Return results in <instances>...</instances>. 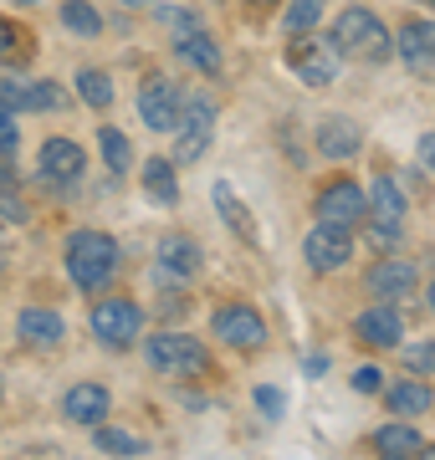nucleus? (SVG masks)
Segmentation results:
<instances>
[{"mask_svg":"<svg viewBox=\"0 0 435 460\" xmlns=\"http://www.w3.org/2000/svg\"><path fill=\"white\" fill-rule=\"evenodd\" d=\"M62 414H67L72 425H102V414H108V389H102V384H77V389H67Z\"/></svg>","mask_w":435,"mask_h":460,"instance_id":"obj_19","label":"nucleus"},{"mask_svg":"<svg viewBox=\"0 0 435 460\" xmlns=\"http://www.w3.org/2000/svg\"><path fill=\"white\" fill-rule=\"evenodd\" d=\"M174 51H180L190 66H200L205 77H216V72H220V47L200 31V26H195V31H184V36H174Z\"/></svg>","mask_w":435,"mask_h":460,"instance_id":"obj_20","label":"nucleus"},{"mask_svg":"<svg viewBox=\"0 0 435 460\" xmlns=\"http://www.w3.org/2000/svg\"><path fill=\"white\" fill-rule=\"evenodd\" d=\"M200 271V246L190 235H164L159 241V261H154V277L159 281H190Z\"/></svg>","mask_w":435,"mask_h":460,"instance_id":"obj_15","label":"nucleus"},{"mask_svg":"<svg viewBox=\"0 0 435 460\" xmlns=\"http://www.w3.org/2000/svg\"><path fill=\"white\" fill-rule=\"evenodd\" d=\"M98 144H102V159H108L113 174H123V169L134 164V148H129V138H123L118 128H98Z\"/></svg>","mask_w":435,"mask_h":460,"instance_id":"obj_28","label":"nucleus"},{"mask_svg":"<svg viewBox=\"0 0 435 460\" xmlns=\"http://www.w3.org/2000/svg\"><path fill=\"white\" fill-rule=\"evenodd\" d=\"M343 57H364V62H389L395 57V41H389L385 21L364 11V5H349V11H338L333 21V36H328Z\"/></svg>","mask_w":435,"mask_h":460,"instance_id":"obj_2","label":"nucleus"},{"mask_svg":"<svg viewBox=\"0 0 435 460\" xmlns=\"http://www.w3.org/2000/svg\"><path fill=\"white\" fill-rule=\"evenodd\" d=\"M425 302H431V313H435V281H431V287H425Z\"/></svg>","mask_w":435,"mask_h":460,"instance_id":"obj_39","label":"nucleus"},{"mask_svg":"<svg viewBox=\"0 0 435 460\" xmlns=\"http://www.w3.org/2000/svg\"><path fill=\"white\" fill-rule=\"evenodd\" d=\"M353 332H359V343H368V348H395V343H400V332H404V323H400V313L385 302V307H368V313H359Z\"/></svg>","mask_w":435,"mask_h":460,"instance_id":"obj_17","label":"nucleus"},{"mask_svg":"<svg viewBox=\"0 0 435 460\" xmlns=\"http://www.w3.org/2000/svg\"><path fill=\"white\" fill-rule=\"evenodd\" d=\"M118 271V241L108 230H72L67 235V277L83 292H102Z\"/></svg>","mask_w":435,"mask_h":460,"instance_id":"obj_1","label":"nucleus"},{"mask_svg":"<svg viewBox=\"0 0 435 460\" xmlns=\"http://www.w3.org/2000/svg\"><path fill=\"white\" fill-rule=\"evenodd\" d=\"M83 169H87L83 144H72V138H47V144H41V180L47 184L77 190V184H83Z\"/></svg>","mask_w":435,"mask_h":460,"instance_id":"obj_8","label":"nucleus"},{"mask_svg":"<svg viewBox=\"0 0 435 460\" xmlns=\"http://www.w3.org/2000/svg\"><path fill=\"white\" fill-rule=\"evenodd\" d=\"M0 271H5V246H0Z\"/></svg>","mask_w":435,"mask_h":460,"instance_id":"obj_41","label":"nucleus"},{"mask_svg":"<svg viewBox=\"0 0 435 460\" xmlns=\"http://www.w3.org/2000/svg\"><path fill=\"white\" fill-rule=\"evenodd\" d=\"M16 5H36V0H16Z\"/></svg>","mask_w":435,"mask_h":460,"instance_id":"obj_43","label":"nucleus"},{"mask_svg":"<svg viewBox=\"0 0 435 460\" xmlns=\"http://www.w3.org/2000/svg\"><path fill=\"white\" fill-rule=\"evenodd\" d=\"M252 5H277V0H252Z\"/></svg>","mask_w":435,"mask_h":460,"instance_id":"obj_42","label":"nucleus"},{"mask_svg":"<svg viewBox=\"0 0 435 460\" xmlns=\"http://www.w3.org/2000/svg\"><path fill=\"white\" fill-rule=\"evenodd\" d=\"M395 51L410 66H435V21H404L395 36Z\"/></svg>","mask_w":435,"mask_h":460,"instance_id":"obj_18","label":"nucleus"},{"mask_svg":"<svg viewBox=\"0 0 435 460\" xmlns=\"http://www.w3.org/2000/svg\"><path fill=\"white\" fill-rule=\"evenodd\" d=\"M374 450H379V456H420V450H425V440H420V429L415 425H385L379 429V435H374Z\"/></svg>","mask_w":435,"mask_h":460,"instance_id":"obj_22","label":"nucleus"},{"mask_svg":"<svg viewBox=\"0 0 435 460\" xmlns=\"http://www.w3.org/2000/svg\"><path fill=\"white\" fill-rule=\"evenodd\" d=\"M364 220L368 226H385V230H404V195H400V184L389 180V174H379V180L368 184Z\"/></svg>","mask_w":435,"mask_h":460,"instance_id":"obj_14","label":"nucleus"},{"mask_svg":"<svg viewBox=\"0 0 435 460\" xmlns=\"http://www.w3.org/2000/svg\"><path fill=\"white\" fill-rule=\"evenodd\" d=\"M62 26L77 36H98L102 31V16L93 11V0H62Z\"/></svg>","mask_w":435,"mask_h":460,"instance_id":"obj_26","label":"nucleus"},{"mask_svg":"<svg viewBox=\"0 0 435 460\" xmlns=\"http://www.w3.org/2000/svg\"><path fill=\"white\" fill-rule=\"evenodd\" d=\"M302 256H307L313 271H338V266H349V256H353V235L343 226L318 220V230H307V241H302Z\"/></svg>","mask_w":435,"mask_h":460,"instance_id":"obj_9","label":"nucleus"},{"mask_svg":"<svg viewBox=\"0 0 435 460\" xmlns=\"http://www.w3.org/2000/svg\"><path fill=\"white\" fill-rule=\"evenodd\" d=\"M313 144H318L323 159H353V154L364 148V128H359L353 118L333 113V118H323L318 128H313Z\"/></svg>","mask_w":435,"mask_h":460,"instance_id":"obj_13","label":"nucleus"},{"mask_svg":"<svg viewBox=\"0 0 435 460\" xmlns=\"http://www.w3.org/2000/svg\"><path fill=\"white\" fill-rule=\"evenodd\" d=\"M415 281H420L415 261H404V256H385V261L368 266L364 287H368L374 296H385V302H400L404 292H415Z\"/></svg>","mask_w":435,"mask_h":460,"instance_id":"obj_12","label":"nucleus"},{"mask_svg":"<svg viewBox=\"0 0 435 460\" xmlns=\"http://www.w3.org/2000/svg\"><path fill=\"white\" fill-rule=\"evenodd\" d=\"M0 220H11V226H26L31 210H26V199L11 195V184H0Z\"/></svg>","mask_w":435,"mask_h":460,"instance_id":"obj_33","label":"nucleus"},{"mask_svg":"<svg viewBox=\"0 0 435 460\" xmlns=\"http://www.w3.org/2000/svg\"><path fill=\"white\" fill-rule=\"evenodd\" d=\"M93 440H98V450H108V456H149V440H138V435L113 429V425H93Z\"/></svg>","mask_w":435,"mask_h":460,"instance_id":"obj_24","label":"nucleus"},{"mask_svg":"<svg viewBox=\"0 0 435 460\" xmlns=\"http://www.w3.org/2000/svg\"><path fill=\"white\" fill-rule=\"evenodd\" d=\"M385 404H389V414H425L435 404V394H431V384L425 378H404V384H395V389H385Z\"/></svg>","mask_w":435,"mask_h":460,"instance_id":"obj_21","label":"nucleus"},{"mask_svg":"<svg viewBox=\"0 0 435 460\" xmlns=\"http://www.w3.org/2000/svg\"><path fill=\"white\" fill-rule=\"evenodd\" d=\"M144 353H149L154 374H169V378H195V374L210 368L205 343H200V338H190V332H154Z\"/></svg>","mask_w":435,"mask_h":460,"instance_id":"obj_3","label":"nucleus"},{"mask_svg":"<svg viewBox=\"0 0 435 460\" xmlns=\"http://www.w3.org/2000/svg\"><path fill=\"white\" fill-rule=\"evenodd\" d=\"M77 98L87 102V108H108L113 102V77L108 72H98V66H87V72H77Z\"/></svg>","mask_w":435,"mask_h":460,"instance_id":"obj_25","label":"nucleus"},{"mask_svg":"<svg viewBox=\"0 0 435 460\" xmlns=\"http://www.w3.org/2000/svg\"><path fill=\"white\" fill-rule=\"evenodd\" d=\"M431 5H435V0H431Z\"/></svg>","mask_w":435,"mask_h":460,"instance_id":"obj_44","label":"nucleus"},{"mask_svg":"<svg viewBox=\"0 0 435 460\" xmlns=\"http://www.w3.org/2000/svg\"><path fill=\"white\" fill-rule=\"evenodd\" d=\"M138 118H144V128H154V133L180 128V83H169V77H144V87H138Z\"/></svg>","mask_w":435,"mask_h":460,"instance_id":"obj_7","label":"nucleus"},{"mask_svg":"<svg viewBox=\"0 0 435 460\" xmlns=\"http://www.w3.org/2000/svg\"><path fill=\"white\" fill-rule=\"evenodd\" d=\"M0 148L5 154L16 148V108H5V102H0Z\"/></svg>","mask_w":435,"mask_h":460,"instance_id":"obj_37","label":"nucleus"},{"mask_svg":"<svg viewBox=\"0 0 435 460\" xmlns=\"http://www.w3.org/2000/svg\"><path fill=\"white\" fill-rule=\"evenodd\" d=\"M256 410L267 414V420H282V410H287L282 389H271V384H262V389H256Z\"/></svg>","mask_w":435,"mask_h":460,"instance_id":"obj_35","label":"nucleus"},{"mask_svg":"<svg viewBox=\"0 0 435 460\" xmlns=\"http://www.w3.org/2000/svg\"><path fill=\"white\" fill-rule=\"evenodd\" d=\"M318 220H328V226H364V190L353 180H333V184H323L318 190Z\"/></svg>","mask_w":435,"mask_h":460,"instance_id":"obj_10","label":"nucleus"},{"mask_svg":"<svg viewBox=\"0 0 435 460\" xmlns=\"http://www.w3.org/2000/svg\"><path fill=\"white\" fill-rule=\"evenodd\" d=\"M21 108H26V113H51V108H62V93H57V83H21L16 113Z\"/></svg>","mask_w":435,"mask_h":460,"instance_id":"obj_27","label":"nucleus"},{"mask_svg":"<svg viewBox=\"0 0 435 460\" xmlns=\"http://www.w3.org/2000/svg\"><path fill=\"white\" fill-rule=\"evenodd\" d=\"M16 51H21V31H16L5 16H0V62H11Z\"/></svg>","mask_w":435,"mask_h":460,"instance_id":"obj_36","label":"nucleus"},{"mask_svg":"<svg viewBox=\"0 0 435 460\" xmlns=\"http://www.w3.org/2000/svg\"><path fill=\"white\" fill-rule=\"evenodd\" d=\"M216 205H220V215H226V226L252 230V215H246V205L231 195V184H216Z\"/></svg>","mask_w":435,"mask_h":460,"instance_id":"obj_30","label":"nucleus"},{"mask_svg":"<svg viewBox=\"0 0 435 460\" xmlns=\"http://www.w3.org/2000/svg\"><path fill=\"white\" fill-rule=\"evenodd\" d=\"M420 159H425V169L435 174V133H425V138H420Z\"/></svg>","mask_w":435,"mask_h":460,"instance_id":"obj_38","label":"nucleus"},{"mask_svg":"<svg viewBox=\"0 0 435 460\" xmlns=\"http://www.w3.org/2000/svg\"><path fill=\"white\" fill-rule=\"evenodd\" d=\"M180 148H174V159L180 164H195L210 138H216V102L200 98V93H180Z\"/></svg>","mask_w":435,"mask_h":460,"instance_id":"obj_4","label":"nucleus"},{"mask_svg":"<svg viewBox=\"0 0 435 460\" xmlns=\"http://www.w3.org/2000/svg\"><path fill=\"white\" fill-rule=\"evenodd\" d=\"M338 62H343V51L333 41H297L292 47V72H297L307 87H328L338 77Z\"/></svg>","mask_w":435,"mask_h":460,"instance_id":"obj_11","label":"nucleus"},{"mask_svg":"<svg viewBox=\"0 0 435 460\" xmlns=\"http://www.w3.org/2000/svg\"><path fill=\"white\" fill-rule=\"evenodd\" d=\"M210 332H216L226 348H241V353H252V348L267 343V323H262V313H256V307H246V302L220 307V313L210 317Z\"/></svg>","mask_w":435,"mask_h":460,"instance_id":"obj_6","label":"nucleus"},{"mask_svg":"<svg viewBox=\"0 0 435 460\" xmlns=\"http://www.w3.org/2000/svg\"><path fill=\"white\" fill-rule=\"evenodd\" d=\"M93 332L108 348H134L138 332H144V307L129 302V296H102L93 307Z\"/></svg>","mask_w":435,"mask_h":460,"instance_id":"obj_5","label":"nucleus"},{"mask_svg":"<svg viewBox=\"0 0 435 460\" xmlns=\"http://www.w3.org/2000/svg\"><path fill=\"white\" fill-rule=\"evenodd\" d=\"M318 16H323V0H292V11L282 16V26H287L292 36H302L307 26H313V21H318Z\"/></svg>","mask_w":435,"mask_h":460,"instance_id":"obj_29","label":"nucleus"},{"mask_svg":"<svg viewBox=\"0 0 435 460\" xmlns=\"http://www.w3.org/2000/svg\"><path fill=\"white\" fill-rule=\"evenodd\" d=\"M144 190H149V199H159V205H174V199H180L174 159H149V164H144Z\"/></svg>","mask_w":435,"mask_h":460,"instance_id":"obj_23","label":"nucleus"},{"mask_svg":"<svg viewBox=\"0 0 435 460\" xmlns=\"http://www.w3.org/2000/svg\"><path fill=\"white\" fill-rule=\"evenodd\" d=\"M404 374H435V343H410L404 348Z\"/></svg>","mask_w":435,"mask_h":460,"instance_id":"obj_31","label":"nucleus"},{"mask_svg":"<svg viewBox=\"0 0 435 460\" xmlns=\"http://www.w3.org/2000/svg\"><path fill=\"white\" fill-rule=\"evenodd\" d=\"M16 332L26 348H57L62 332H67V323H62V313H51V307H26L16 317Z\"/></svg>","mask_w":435,"mask_h":460,"instance_id":"obj_16","label":"nucleus"},{"mask_svg":"<svg viewBox=\"0 0 435 460\" xmlns=\"http://www.w3.org/2000/svg\"><path fill=\"white\" fill-rule=\"evenodd\" d=\"M154 16L164 21V26H169L174 36H184V31H195V26H200V16H195V11H180V5H159Z\"/></svg>","mask_w":435,"mask_h":460,"instance_id":"obj_32","label":"nucleus"},{"mask_svg":"<svg viewBox=\"0 0 435 460\" xmlns=\"http://www.w3.org/2000/svg\"><path fill=\"white\" fill-rule=\"evenodd\" d=\"M349 384L359 389V394H379V389H385V368H374V363H359Z\"/></svg>","mask_w":435,"mask_h":460,"instance_id":"obj_34","label":"nucleus"},{"mask_svg":"<svg viewBox=\"0 0 435 460\" xmlns=\"http://www.w3.org/2000/svg\"><path fill=\"white\" fill-rule=\"evenodd\" d=\"M123 5H149V0H123Z\"/></svg>","mask_w":435,"mask_h":460,"instance_id":"obj_40","label":"nucleus"}]
</instances>
